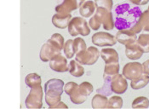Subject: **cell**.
<instances>
[{"label": "cell", "instance_id": "15", "mask_svg": "<svg viewBox=\"0 0 149 109\" xmlns=\"http://www.w3.org/2000/svg\"><path fill=\"white\" fill-rule=\"evenodd\" d=\"M96 6L92 0H86L79 6V14L83 18H90L95 14Z\"/></svg>", "mask_w": 149, "mask_h": 109}, {"label": "cell", "instance_id": "6", "mask_svg": "<svg viewBox=\"0 0 149 109\" xmlns=\"http://www.w3.org/2000/svg\"><path fill=\"white\" fill-rule=\"evenodd\" d=\"M94 15L99 19L106 31H111L115 27L114 18L112 11L107 10L103 8H96Z\"/></svg>", "mask_w": 149, "mask_h": 109}, {"label": "cell", "instance_id": "21", "mask_svg": "<svg viewBox=\"0 0 149 109\" xmlns=\"http://www.w3.org/2000/svg\"><path fill=\"white\" fill-rule=\"evenodd\" d=\"M108 102V98L107 96L97 93L94 97L92 98L91 106L93 108H107Z\"/></svg>", "mask_w": 149, "mask_h": 109}, {"label": "cell", "instance_id": "9", "mask_svg": "<svg viewBox=\"0 0 149 109\" xmlns=\"http://www.w3.org/2000/svg\"><path fill=\"white\" fill-rule=\"evenodd\" d=\"M49 67L51 70L56 73H66L68 72V61L66 56L61 53L55 55L49 61Z\"/></svg>", "mask_w": 149, "mask_h": 109}, {"label": "cell", "instance_id": "30", "mask_svg": "<svg viewBox=\"0 0 149 109\" xmlns=\"http://www.w3.org/2000/svg\"><path fill=\"white\" fill-rule=\"evenodd\" d=\"M94 90V87L90 82L84 81L82 82L80 85H79V91L80 92L81 95L88 97Z\"/></svg>", "mask_w": 149, "mask_h": 109}, {"label": "cell", "instance_id": "23", "mask_svg": "<svg viewBox=\"0 0 149 109\" xmlns=\"http://www.w3.org/2000/svg\"><path fill=\"white\" fill-rule=\"evenodd\" d=\"M149 83V75L147 74H142L141 76H140L137 78L131 80L130 83V86L133 89H142L145 86H147Z\"/></svg>", "mask_w": 149, "mask_h": 109}, {"label": "cell", "instance_id": "32", "mask_svg": "<svg viewBox=\"0 0 149 109\" xmlns=\"http://www.w3.org/2000/svg\"><path fill=\"white\" fill-rule=\"evenodd\" d=\"M73 49H74V52L75 54L79 53L81 51H84L87 49V45L85 41L80 38L78 37L75 39H73Z\"/></svg>", "mask_w": 149, "mask_h": 109}, {"label": "cell", "instance_id": "10", "mask_svg": "<svg viewBox=\"0 0 149 109\" xmlns=\"http://www.w3.org/2000/svg\"><path fill=\"white\" fill-rule=\"evenodd\" d=\"M111 89L113 93L117 95H122L125 93L128 89L127 79L123 76V74H116L111 79Z\"/></svg>", "mask_w": 149, "mask_h": 109}, {"label": "cell", "instance_id": "17", "mask_svg": "<svg viewBox=\"0 0 149 109\" xmlns=\"http://www.w3.org/2000/svg\"><path fill=\"white\" fill-rule=\"evenodd\" d=\"M143 54L144 52L136 43L125 46V54L127 58H129L130 60H133V61L139 60Z\"/></svg>", "mask_w": 149, "mask_h": 109}, {"label": "cell", "instance_id": "29", "mask_svg": "<svg viewBox=\"0 0 149 109\" xmlns=\"http://www.w3.org/2000/svg\"><path fill=\"white\" fill-rule=\"evenodd\" d=\"M149 107V99L146 96H139L132 101L133 108H148Z\"/></svg>", "mask_w": 149, "mask_h": 109}, {"label": "cell", "instance_id": "22", "mask_svg": "<svg viewBox=\"0 0 149 109\" xmlns=\"http://www.w3.org/2000/svg\"><path fill=\"white\" fill-rule=\"evenodd\" d=\"M25 83L27 87L30 89L33 87H36L38 85H41L42 84V78L40 75H38L36 73H32L27 74L25 78Z\"/></svg>", "mask_w": 149, "mask_h": 109}, {"label": "cell", "instance_id": "31", "mask_svg": "<svg viewBox=\"0 0 149 109\" xmlns=\"http://www.w3.org/2000/svg\"><path fill=\"white\" fill-rule=\"evenodd\" d=\"M123 99L121 96H113L108 99L107 108H121L123 107Z\"/></svg>", "mask_w": 149, "mask_h": 109}, {"label": "cell", "instance_id": "2", "mask_svg": "<svg viewBox=\"0 0 149 109\" xmlns=\"http://www.w3.org/2000/svg\"><path fill=\"white\" fill-rule=\"evenodd\" d=\"M64 82L60 78L49 79L45 85V102L49 108H52L60 101H61V95L63 93Z\"/></svg>", "mask_w": 149, "mask_h": 109}, {"label": "cell", "instance_id": "20", "mask_svg": "<svg viewBox=\"0 0 149 109\" xmlns=\"http://www.w3.org/2000/svg\"><path fill=\"white\" fill-rule=\"evenodd\" d=\"M120 66L118 62H111V63H105L104 67L103 78H112L119 73Z\"/></svg>", "mask_w": 149, "mask_h": 109}, {"label": "cell", "instance_id": "36", "mask_svg": "<svg viewBox=\"0 0 149 109\" xmlns=\"http://www.w3.org/2000/svg\"><path fill=\"white\" fill-rule=\"evenodd\" d=\"M142 72L144 74L149 75V60H147L146 61H144L142 64Z\"/></svg>", "mask_w": 149, "mask_h": 109}, {"label": "cell", "instance_id": "34", "mask_svg": "<svg viewBox=\"0 0 149 109\" xmlns=\"http://www.w3.org/2000/svg\"><path fill=\"white\" fill-rule=\"evenodd\" d=\"M88 24H89L90 27L91 28L92 30H94V31H97L101 27V26H102V23L100 22L99 19L95 15H93L91 17Z\"/></svg>", "mask_w": 149, "mask_h": 109}, {"label": "cell", "instance_id": "28", "mask_svg": "<svg viewBox=\"0 0 149 109\" xmlns=\"http://www.w3.org/2000/svg\"><path fill=\"white\" fill-rule=\"evenodd\" d=\"M62 50L64 51V54L67 57V59L73 58V56H75V52L73 49V39H68L67 41H65Z\"/></svg>", "mask_w": 149, "mask_h": 109}, {"label": "cell", "instance_id": "4", "mask_svg": "<svg viewBox=\"0 0 149 109\" xmlns=\"http://www.w3.org/2000/svg\"><path fill=\"white\" fill-rule=\"evenodd\" d=\"M99 57L100 50L95 46H90L85 50L75 54V60L81 65H94L96 63Z\"/></svg>", "mask_w": 149, "mask_h": 109}, {"label": "cell", "instance_id": "27", "mask_svg": "<svg viewBox=\"0 0 149 109\" xmlns=\"http://www.w3.org/2000/svg\"><path fill=\"white\" fill-rule=\"evenodd\" d=\"M104 84L102 87L98 88L96 89V92L99 93V94H102L106 96H111L113 91H112V89H111V79L110 78H104Z\"/></svg>", "mask_w": 149, "mask_h": 109}, {"label": "cell", "instance_id": "26", "mask_svg": "<svg viewBox=\"0 0 149 109\" xmlns=\"http://www.w3.org/2000/svg\"><path fill=\"white\" fill-rule=\"evenodd\" d=\"M70 97V100L73 103V104H76V105H80V104H83L84 102L86 101L87 100V97L81 95L80 92L79 91V86L78 88H76L69 96Z\"/></svg>", "mask_w": 149, "mask_h": 109}, {"label": "cell", "instance_id": "25", "mask_svg": "<svg viewBox=\"0 0 149 109\" xmlns=\"http://www.w3.org/2000/svg\"><path fill=\"white\" fill-rule=\"evenodd\" d=\"M136 44L142 50L144 53H149V35L141 33L136 39Z\"/></svg>", "mask_w": 149, "mask_h": 109}, {"label": "cell", "instance_id": "38", "mask_svg": "<svg viewBox=\"0 0 149 109\" xmlns=\"http://www.w3.org/2000/svg\"><path fill=\"white\" fill-rule=\"evenodd\" d=\"M52 108H68V106L67 104H65L63 101H60L57 104H56Z\"/></svg>", "mask_w": 149, "mask_h": 109}, {"label": "cell", "instance_id": "14", "mask_svg": "<svg viewBox=\"0 0 149 109\" xmlns=\"http://www.w3.org/2000/svg\"><path fill=\"white\" fill-rule=\"evenodd\" d=\"M72 19L71 14H59L56 13L52 16L53 25L59 29H66L68 26L69 22Z\"/></svg>", "mask_w": 149, "mask_h": 109}, {"label": "cell", "instance_id": "35", "mask_svg": "<svg viewBox=\"0 0 149 109\" xmlns=\"http://www.w3.org/2000/svg\"><path fill=\"white\" fill-rule=\"evenodd\" d=\"M79 85L73 81H70L68 83H67L66 85H64V88H63V90L64 92L68 95V96H70V94L76 89L78 88Z\"/></svg>", "mask_w": 149, "mask_h": 109}, {"label": "cell", "instance_id": "11", "mask_svg": "<svg viewBox=\"0 0 149 109\" xmlns=\"http://www.w3.org/2000/svg\"><path fill=\"white\" fill-rule=\"evenodd\" d=\"M115 38L117 42L126 46L129 44L136 43L137 39V35L133 33L130 29H124L118 30V32L116 33Z\"/></svg>", "mask_w": 149, "mask_h": 109}, {"label": "cell", "instance_id": "18", "mask_svg": "<svg viewBox=\"0 0 149 109\" xmlns=\"http://www.w3.org/2000/svg\"><path fill=\"white\" fill-rule=\"evenodd\" d=\"M149 24V10H145L144 12H142L140 15V18L138 20V22L130 28V30L135 33L136 34L141 33L142 28Z\"/></svg>", "mask_w": 149, "mask_h": 109}, {"label": "cell", "instance_id": "40", "mask_svg": "<svg viewBox=\"0 0 149 109\" xmlns=\"http://www.w3.org/2000/svg\"><path fill=\"white\" fill-rule=\"evenodd\" d=\"M79 2H80L81 3H82L83 2H84V1H86V0H79Z\"/></svg>", "mask_w": 149, "mask_h": 109}, {"label": "cell", "instance_id": "24", "mask_svg": "<svg viewBox=\"0 0 149 109\" xmlns=\"http://www.w3.org/2000/svg\"><path fill=\"white\" fill-rule=\"evenodd\" d=\"M47 41L49 42L52 45H54L56 49H58V50H61V51L62 50L63 46H64V44H65V39H64V38H63V36L58 33H54V34L50 37V38H49Z\"/></svg>", "mask_w": 149, "mask_h": 109}, {"label": "cell", "instance_id": "1", "mask_svg": "<svg viewBox=\"0 0 149 109\" xmlns=\"http://www.w3.org/2000/svg\"><path fill=\"white\" fill-rule=\"evenodd\" d=\"M140 7L131 6L130 3H118L114 8V26L118 30L130 29L138 22L141 14Z\"/></svg>", "mask_w": 149, "mask_h": 109}, {"label": "cell", "instance_id": "41", "mask_svg": "<svg viewBox=\"0 0 149 109\" xmlns=\"http://www.w3.org/2000/svg\"><path fill=\"white\" fill-rule=\"evenodd\" d=\"M148 10H149V7H148Z\"/></svg>", "mask_w": 149, "mask_h": 109}, {"label": "cell", "instance_id": "39", "mask_svg": "<svg viewBox=\"0 0 149 109\" xmlns=\"http://www.w3.org/2000/svg\"><path fill=\"white\" fill-rule=\"evenodd\" d=\"M141 33H144V34H148L149 35V24L146 25L143 28H142V31Z\"/></svg>", "mask_w": 149, "mask_h": 109}, {"label": "cell", "instance_id": "8", "mask_svg": "<svg viewBox=\"0 0 149 109\" xmlns=\"http://www.w3.org/2000/svg\"><path fill=\"white\" fill-rule=\"evenodd\" d=\"M122 74L126 79H129L130 81L134 80L143 74L142 66L137 61L129 62L124 66Z\"/></svg>", "mask_w": 149, "mask_h": 109}, {"label": "cell", "instance_id": "19", "mask_svg": "<svg viewBox=\"0 0 149 109\" xmlns=\"http://www.w3.org/2000/svg\"><path fill=\"white\" fill-rule=\"evenodd\" d=\"M68 72L72 76L80 78L84 74V68L83 65L79 63L76 60H72L69 61Z\"/></svg>", "mask_w": 149, "mask_h": 109}, {"label": "cell", "instance_id": "5", "mask_svg": "<svg viewBox=\"0 0 149 109\" xmlns=\"http://www.w3.org/2000/svg\"><path fill=\"white\" fill-rule=\"evenodd\" d=\"M44 89L41 85L31 88L30 92L25 100V104L27 108L38 109L43 108Z\"/></svg>", "mask_w": 149, "mask_h": 109}, {"label": "cell", "instance_id": "3", "mask_svg": "<svg viewBox=\"0 0 149 109\" xmlns=\"http://www.w3.org/2000/svg\"><path fill=\"white\" fill-rule=\"evenodd\" d=\"M68 33L72 37H77L78 35L88 36L91 33V27L85 18L75 16L72 17L68 26Z\"/></svg>", "mask_w": 149, "mask_h": 109}, {"label": "cell", "instance_id": "7", "mask_svg": "<svg viewBox=\"0 0 149 109\" xmlns=\"http://www.w3.org/2000/svg\"><path fill=\"white\" fill-rule=\"evenodd\" d=\"M91 41L94 45L98 47H111L117 43L115 36L107 32H98L93 34Z\"/></svg>", "mask_w": 149, "mask_h": 109}, {"label": "cell", "instance_id": "16", "mask_svg": "<svg viewBox=\"0 0 149 109\" xmlns=\"http://www.w3.org/2000/svg\"><path fill=\"white\" fill-rule=\"evenodd\" d=\"M100 56L102 58L105 63L118 62L119 60L118 53L113 48H103L100 51Z\"/></svg>", "mask_w": 149, "mask_h": 109}, {"label": "cell", "instance_id": "37", "mask_svg": "<svg viewBox=\"0 0 149 109\" xmlns=\"http://www.w3.org/2000/svg\"><path fill=\"white\" fill-rule=\"evenodd\" d=\"M130 3H132L133 4L140 6V5H145L147 3H148L149 0H129Z\"/></svg>", "mask_w": 149, "mask_h": 109}, {"label": "cell", "instance_id": "33", "mask_svg": "<svg viewBox=\"0 0 149 109\" xmlns=\"http://www.w3.org/2000/svg\"><path fill=\"white\" fill-rule=\"evenodd\" d=\"M94 3L96 8H103L109 11H112L113 8V0H95Z\"/></svg>", "mask_w": 149, "mask_h": 109}, {"label": "cell", "instance_id": "12", "mask_svg": "<svg viewBox=\"0 0 149 109\" xmlns=\"http://www.w3.org/2000/svg\"><path fill=\"white\" fill-rule=\"evenodd\" d=\"M61 50H59L54 45H52L49 42L47 41L41 47L39 58L44 62H49L55 55L61 54Z\"/></svg>", "mask_w": 149, "mask_h": 109}, {"label": "cell", "instance_id": "13", "mask_svg": "<svg viewBox=\"0 0 149 109\" xmlns=\"http://www.w3.org/2000/svg\"><path fill=\"white\" fill-rule=\"evenodd\" d=\"M81 3L79 0H63L56 7V12L59 14H71L79 8Z\"/></svg>", "mask_w": 149, "mask_h": 109}]
</instances>
